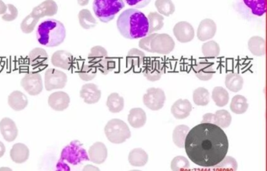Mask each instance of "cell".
I'll list each match as a JSON object with an SVG mask.
<instances>
[{
	"instance_id": "cell-32",
	"label": "cell",
	"mask_w": 267,
	"mask_h": 171,
	"mask_svg": "<svg viewBox=\"0 0 267 171\" xmlns=\"http://www.w3.org/2000/svg\"><path fill=\"white\" fill-rule=\"evenodd\" d=\"M106 107L112 113H119L124 108V98L118 93H112L106 100Z\"/></svg>"
},
{
	"instance_id": "cell-20",
	"label": "cell",
	"mask_w": 267,
	"mask_h": 171,
	"mask_svg": "<svg viewBox=\"0 0 267 171\" xmlns=\"http://www.w3.org/2000/svg\"><path fill=\"white\" fill-rule=\"evenodd\" d=\"M88 155L91 162L95 164H102L108 158V149L106 145L102 142H96L89 148Z\"/></svg>"
},
{
	"instance_id": "cell-31",
	"label": "cell",
	"mask_w": 267,
	"mask_h": 171,
	"mask_svg": "<svg viewBox=\"0 0 267 171\" xmlns=\"http://www.w3.org/2000/svg\"><path fill=\"white\" fill-rule=\"evenodd\" d=\"M225 85L229 91L237 93L241 91L244 85V79L240 74L230 72L226 76Z\"/></svg>"
},
{
	"instance_id": "cell-51",
	"label": "cell",
	"mask_w": 267,
	"mask_h": 171,
	"mask_svg": "<svg viewBox=\"0 0 267 171\" xmlns=\"http://www.w3.org/2000/svg\"><path fill=\"white\" fill-rule=\"evenodd\" d=\"M6 152V147L4 144L2 142H0V158H2L4 156V154Z\"/></svg>"
},
{
	"instance_id": "cell-6",
	"label": "cell",
	"mask_w": 267,
	"mask_h": 171,
	"mask_svg": "<svg viewBox=\"0 0 267 171\" xmlns=\"http://www.w3.org/2000/svg\"><path fill=\"white\" fill-rule=\"evenodd\" d=\"M266 0H238L237 11L245 19L255 21L265 15Z\"/></svg>"
},
{
	"instance_id": "cell-35",
	"label": "cell",
	"mask_w": 267,
	"mask_h": 171,
	"mask_svg": "<svg viewBox=\"0 0 267 171\" xmlns=\"http://www.w3.org/2000/svg\"><path fill=\"white\" fill-rule=\"evenodd\" d=\"M248 104L246 98L242 95H236L232 98L231 110L237 115L245 113L248 110Z\"/></svg>"
},
{
	"instance_id": "cell-27",
	"label": "cell",
	"mask_w": 267,
	"mask_h": 171,
	"mask_svg": "<svg viewBox=\"0 0 267 171\" xmlns=\"http://www.w3.org/2000/svg\"><path fill=\"white\" fill-rule=\"evenodd\" d=\"M128 122L133 128H141L147 122V115L140 108H132L128 115Z\"/></svg>"
},
{
	"instance_id": "cell-41",
	"label": "cell",
	"mask_w": 267,
	"mask_h": 171,
	"mask_svg": "<svg viewBox=\"0 0 267 171\" xmlns=\"http://www.w3.org/2000/svg\"><path fill=\"white\" fill-rule=\"evenodd\" d=\"M155 7L159 14L163 16H170L176 11V7L172 0H156Z\"/></svg>"
},
{
	"instance_id": "cell-34",
	"label": "cell",
	"mask_w": 267,
	"mask_h": 171,
	"mask_svg": "<svg viewBox=\"0 0 267 171\" xmlns=\"http://www.w3.org/2000/svg\"><path fill=\"white\" fill-rule=\"evenodd\" d=\"M79 21L80 26L84 29H90L97 25V21L87 9L81 10L79 11Z\"/></svg>"
},
{
	"instance_id": "cell-40",
	"label": "cell",
	"mask_w": 267,
	"mask_h": 171,
	"mask_svg": "<svg viewBox=\"0 0 267 171\" xmlns=\"http://www.w3.org/2000/svg\"><path fill=\"white\" fill-rule=\"evenodd\" d=\"M203 55L205 58H215L220 55V45L213 40L207 41L201 47Z\"/></svg>"
},
{
	"instance_id": "cell-42",
	"label": "cell",
	"mask_w": 267,
	"mask_h": 171,
	"mask_svg": "<svg viewBox=\"0 0 267 171\" xmlns=\"http://www.w3.org/2000/svg\"><path fill=\"white\" fill-rule=\"evenodd\" d=\"M97 75V69L96 67L90 64H83L79 71V76L82 80L89 82L93 80Z\"/></svg>"
},
{
	"instance_id": "cell-36",
	"label": "cell",
	"mask_w": 267,
	"mask_h": 171,
	"mask_svg": "<svg viewBox=\"0 0 267 171\" xmlns=\"http://www.w3.org/2000/svg\"><path fill=\"white\" fill-rule=\"evenodd\" d=\"M147 19L149 22V35L157 32L164 26V17L159 13L150 12Z\"/></svg>"
},
{
	"instance_id": "cell-43",
	"label": "cell",
	"mask_w": 267,
	"mask_h": 171,
	"mask_svg": "<svg viewBox=\"0 0 267 171\" xmlns=\"http://www.w3.org/2000/svg\"><path fill=\"white\" fill-rule=\"evenodd\" d=\"M95 67L97 71H100V73L106 75L116 69V61L108 56L100 61Z\"/></svg>"
},
{
	"instance_id": "cell-25",
	"label": "cell",
	"mask_w": 267,
	"mask_h": 171,
	"mask_svg": "<svg viewBox=\"0 0 267 171\" xmlns=\"http://www.w3.org/2000/svg\"><path fill=\"white\" fill-rule=\"evenodd\" d=\"M8 105L13 110L20 112V111L24 110L28 106V98L21 91H13L8 97Z\"/></svg>"
},
{
	"instance_id": "cell-21",
	"label": "cell",
	"mask_w": 267,
	"mask_h": 171,
	"mask_svg": "<svg viewBox=\"0 0 267 171\" xmlns=\"http://www.w3.org/2000/svg\"><path fill=\"white\" fill-rule=\"evenodd\" d=\"M29 63L32 68H43L49 62V55L45 50L40 48H34L28 54Z\"/></svg>"
},
{
	"instance_id": "cell-18",
	"label": "cell",
	"mask_w": 267,
	"mask_h": 171,
	"mask_svg": "<svg viewBox=\"0 0 267 171\" xmlns=\"http://www.w3.org/2000/svg\"><path fill=\"white\" fill-rule=\"evenodd\" d=\"M73 55L63 50L56 51L51 57V63L57 68L62 69L70 70L73 64Z\"/></svg>"
},
{
	"instance_id": "cell-10",
	"label": "cell",
	"mask_w": 267,
	"mask_h": 171,
	"mask_svg": "<svg viewBox=\"0 0 267 171\" xmlns=\"http://www.w3.org/2000/svg\"><path fill=\"white\" fill-rule=\"evenodd\" d=\"M143 104L152 111H158L164 106L166 97L161 88H149L143 95Z\"/></svg>"
},
{
	"instance_id": "cell-5",
	"label": "cell",
	"mask_w": 267,
	"mask_h": 171,
	"mask_svg": "<svg viewBox=\"0 0 267 171\" xmlns=\"http://www.w3.org/2000/svg\"><path fill=\"white\" fill-rule=\"evenodd\" d=\"M104 133L109 142L116 145L123 144L131 137V131L124 121L111 119L104 128Z\"/></svg>"
},
{
	"instance_id": "cell-50",
	"label": "cell",
	"mask_w": 267,
	"mask_h": 171,
	"mask_svg": "<svg viewBox=\"0 0 267 171\" xmlns=\"http://www.w3.org/2000/svg\"><path fill=\"white\" fill-rule=\"evenodd\" d=\"M7 11V6L3 0H0V15L5 14Z\"/></svg>"
},
{
	"instance_id": "cell-16",
	"label": "cell",
	"mask_w": 267,
	"mask_h": 171,
	"mask_svg": "<svg viewBox=\"0 0 267 171\" xmlns=\"http://www.w3.org/2000/svg\"><path fill=\"white\" fill-rule=\"evenodd\" d=\"M79 95L85 103L93 105L100 101L101 98V91L96 84L86 83L82 86Z\"/></svg>"
},
{
	"instance_id": "cell-30",
	"label": "cell",
	"mask_w": 267,
	"mask_h": 171,
	"mask_svg": "<svg viewBox=\"0 0 267 171\" xmlns=\"http://www.w3.org/2000/svg\"><path fill=\"white\" fill-rule=\"evenodd\" d=\"M148 155L143 149H135L129 152V162L133 166H145L148 162Z\"/></svg>"
},
{
	"instance_id": "cell-9",
	"label": "cell",
	"mask_w": 267,
	"mask_h": 171,
	"mask_svg": "<svg viewBox=\"0 0 267 171\" xmlns=\"http://www.w3.org/2000/svg\"><path fill=\"white\" fill-rule=\"evenodd\" d=\"M68 82V75L61 70L48 68L45 72V89L47 91L63 89Z\"/></svg>"
},
{
	"instance_id": "cell-24",
	"label": "cell",
	"mask_w": 267,
	"mask_h": 171,
	"mask_svg": "<svg viewBox=\"0 0 267 171\" xmlns=\"http://www.w3.org/2000/svg\"><path fill=\"white\" fill-rule=\"evenodd\" d=\"M191 111L192 105L187 99L178 100L171 108V113L177 119H184L188 117Z\"/></svg>"
},
{
	"instance_id": "cell-46",
	"label": "cell",
	"mask_w": 267,
	"mask_h": 171,
	"mask_svg": "<svg viewBox=\"0 0 267 171\" xmlns=\"http://www.w3.org/2000/svg\"><path fill=\"white\" fill-rule=\"evenodd\" d=\"M190 168V162L188 159L184 156H177L172 160L171 169L172 170H187Z\"/></svg>"
},
{
	"instance_id": "cell-23",
	"label": "cell",
	"mask_w": 267,
	"mask_h": 171,
	"mask_svg": "<svg viewBox=\"0 0 267 171\" xmlns=\"http://www.w3.org/2000/svg\"><path fill=\"white\" fill-rule=\"evenodd\" d=\"M194 72L196 77L201 81H208L212 79L215 74V69L209 61H200L194 66Z\"/></svg>"
},
{
	"instance_id": "cell-28",
	"label": "cell",
	"mask_w": 267,
	"mask_h": 171,
	"mask_svg": "<svg viewBox=\"0 0 267 171\" xmlns=\"http://www.w3.org/2000/svg\"><path fill=\"white\" fill-rule=\"evenodd\" d=\"M250 52L255 57L263 56L265 53V42L262 37L255 35L250 38L248 42Z\"/></svg>"
},
{
	"instance_id": "cell-37",
	"label": "cell",
	"mask_w": 267,
	"mask_h": 171,
	"mask_svg": "<svg viewBox=\"0 0 267 171\" xmlns=\"http://www.w3.org/2000/svg\"><path fill=\"white\" fill-rule=\"evenodd\" d=\"M213 101L218 107H224L228 104L230 95L228 91L222 87H217L212 91Z\"/></svg>"
},
{
	"instance_id": "cell-12",
	"label": "cell",
	"mask_w": 267,
	"mask_h": 171,
	"mask_svg": "<svg viewBox=\"0 0 267 171\" xmlns=\"http://www.w3.org/2000/svg\"><path fill=\"white\" fill-rule=\"evenodd\" d=\"M232 122V116L227 110H218L215 114L207 113L203 115L201 122L215 124L222 129L229 127Z\"/></svg>"
},
{
	"instance_id": "cell-8",
	"label": "cell",
	"mask_w": 267,
	"mask_h": 171,
	"mask_svg": "<svg viewBox=\"0 0 267 171\" xmlns=\"http://www.w3.org/2000/svg\"><path fill=\"white\" fill-rule=\"evenodd\" d=\"M173 38L168 34L154 33L150 42V53L159 54H169L174 50Z\"/></svg>"
},
{
	"instance_id": "cell-39",
	"label": "cell",
	"mask_w": 267,
	"mask_h": 171,
	"mask_svg": "<svg viewBox=\"0 0 267 171\" xmlns=\"http://www.w3.org/2000/svg\"><path fill=\"white\" fill-rule=\"evenodd\" d=\"M194 104L198 106H206L210 102V95L208 90L204 88H198L193 93Z\"/></svg>"
},
{
	"instance_id": "cell-4",
	"label": "cell",
	"mask_w": 267,
	"mask_h": 171,
	"mask_svg": "<svg viewBox=\"0 0 267 171\" xmlns=\"http://www.w3.org/2000/svg\"><path fill=\"white\" fill-rule=\"evenodd\" d=\"M124 0H94L93 10L96 18L101 22L109 23L124 8Z\"/></svg>"
},
{
	"instance_id": "cell-49",
	"label": "cell",
	"mask_w": 267,
	"mask_h": 171,
	"mask_svg": "<svg viewBox=\"0 0 267 171\" xmlns=\"http://www.w3.org/2000/svg\"><path fill=\"white\" fill-rule=\"evenodd\" d=\"M153 35H154V33L150 34L147 36L140 38V42H139V47H140V49L150 53V42Z\"/></svg>"
},
{
	"instance_id": "cell-1",
	"label": "cell",
	"mask_w": 267,
	"mask_h": 171,
	"mask_svg": "<svg viewBox=\"0 0 267 171\" xmlns=\"http://www.w3.org/2000/svg\"><path fill=\"white\" fill-rule=\"evenodd\" d=\"M184 149L189 159L197 166L214 167L227 156L228 138L220 126L201 122L189 131Z\"/></svg>"
},
{
	"instance_id": "cell-47",
	"label": "cell",
	"mask_w": 267,
	"mask_h": 171,
	"mask_svg": "<svg viewBox=\"0 0 267 171\" xmlns=\"http://www.w3.org/2000/svg\"><path fill=\"white\" fill-rule=\"evenodd\" d=\"M7 11L5 14H3L2 19L5 21H14L16 20L18 16V10L17 7L13 4H7Z\"/></svg>"
},
{
	"instance_id": "cell-29",
	"label": "cell",
	"mask_w": 267,
	"mask_h": 171,
	"mask_svg": "<svg viewBox=\"0 0 267 171\" xmlns=\"http://www.w3.org/2000/svg\"><path fill=\"white\" fill-rule=\"evenodd\" d=\"M144 53L137 48H132L127 54V64L130 68L139 69L144 63Z\"/></svg>"
},
{
	"instance_id": "cell-19",
	"label": "cell",
	"mask_w": 267,
	"mask_h": 171,
	"mask_svg": "<svg viewBox=\"0 0 267 171\" xmlns=\"http://www.w3.org/2000/svg\"><path fill=\"white\" fill-rule=\"evenodd\" d=\"M0 133L4 137L6 142H14L18 135V126L11 118H4L0 121Z\"/></svg>"
},
{
	"instance_id": "cell-15",
	"label": "cell",
	"mask_w": 267,
	"mask_h": 171,
	"mask_svg": "<svg viewBox=\"0 0 267 171\" xmlns=\"http://www.w3.org/2000/svg\"><path fill=\"white\" fill-rule=\"evenodd\" d=\"M217 26L215 21L209 18L202 20L197 28V36L200 41L205 42L215 36Z\"/></svg>"
},
{
	"instance_id": "cell-2",
	"label": "cell",
	"mask_w": 267,
	"mask_h": 171,
	"mask_svg": "<svg viewBox=\"0 0 267 171\" xmlns=\"http://www.w3.org/2000/svg\"><path fill=\"white\" fill-rule=\"evenodd\" d=\"M116 24L121 35L128 39L141 38L149 35L147 17L135 8L123 11L119 15Z\"/></svg>"
},
{
	"instance_id": "cell-38",
	"label": "cell",
	"mask_w": 267,
	"mask_h": 171,
	"mask_svg": "<svg viewBox=\"0 0 267 171\" xmlns=\"http://www.w3.org/2000/svg\"><path fill=\"white\" fill-rule=\"evenodd\" d=\"M109 56L108 55V51L104 48L101 46H96L93 47L90 50V53L88 55V60H89V64L96 66L100 61L103 58H106Z\"/></svg>"
},
{
	"instance_id": "cell-45",
	"label": "cell",
	"mask_w": 267,
	"mask_h": 171,
	"mask_svg": "<svg viewBox=\"0 0 267 171\" xmlns=\"http://www.w3.org/2000/svg\"><path fill=\"white\" fill-rule=\"evenodd\" d=\"M217 170H237L238 169V162L234 158L226 156L220 163L216 165Z\"/></svg>"
},
{
	"instance_id": "cell-14",
	"label": "cell",
	"mask_w": 267,
	"mask_h": 171,
	"mask_svg": "<svg viewBox=\"0 0 267 171\" xmlns=\"http://www.w3.org/2000/svg\"><path fill=\"white\" fill-rule=\"evenodd\" d=\"M70 97L64 91L52 93L48 98V105L57 112H63L66 110L70 105Z\"/></svg>"
},
{
	"instance_id": "cell-44",
	"label": "cell",
	"mask_w": 267,
	"mask_h": 171,
	"mask_svg": "<svg viewBox=\"0 0 267 171\" xmlns=\"http://www.w3.org/2000/svg\"><path fill=\"white\" fill-rule=\"evenodd\" d=\"M39 18H35L30 14L25 19L23 20L21 24V29L25 34H30L33 32L37 24L39 23Z\"/></svg>"
},
{
	"instance_id": "cell-13",
	"label": "cell",
	"mask_w": 267,
	"mask_h": 171,
	"mask_svg": "<svg viewBox=\"0 0 267 171\" xmlns=\"http://www.w3.org/2000/svg\"><path fill=\"white\" fill-rule=\"evenodd\" d=\"M173 34L179 42L182 44L190 42L194 39V28L187 21H180L173 28Z\"/></svg>"
},
{
	"instance_id": "cell-7",
	"label": "cell",
	"mask_w": 267,
	"mask_h": 171,
	"mask_svg": "<svg viewBox=\"0 0 267 171\" xmlns=\"http://www.w3.org/2000/svg\"><path fill=\"white\" fill-rule=\"evenodd\" d=\"M89 160V155L82 144L79 141H73L62 150L59 162H67L75 166Z\"/></svg>"
},
{
	"instance_id": "cell-17",
	"label": "cell",
	"mask_w": 267,
	"mask_h": 171,
	"mask_svg": "<svg viewBox=\"0 0 267 171\" xmlns=\"http://www.w3.org/2000/svg\"><path fill=\"white\" fill-rule=\"evenodd\" d=\"M58 6L55 0H45L42 4L37 6L32 10L31 14L35 18H40L44 17H52L58 13Z\"/></svg>"
},
{
	"instance_id": "cell-52",
	"label": "cell",
	"mask_w": 267,
	"mask_h": 171,
	"mask_svg": "<svg viewBox=\"0 0 267 171\" xmlns=\"http://www.w3.org/2000/svg\"><path fill=\"white\" fill-rule=\"evenodd\" d=\"M89 0H78V4H79V5L82 6V7L87 5V4H89Z\"/></svg>"
},
{
	"instance_id": "cell-22",
	"label": "cell",
	"mask_w": 267,
	"mask_h": 171,
	"mask_svg": "<svg viewBox=\"0 0 267 171\" xmlns=\"http://www.w3.org/2000/svg\"><path fill=\"white\" fill-rule=\"evenodd\" d=\"M165 73V67L159 61H151L147 64L143 71V75L150 82H156L161 79Z\"/></svg>"
},
{
	"instance_id": "cell-33",
	"label": "cell",
	"mask_w": 267,
	"mask_h": 171,
	"mask_svg": "<svg viewBox=\"0 0 267 171\" xmlns=\"http://www.w3.org/2000/svg\"><path fill=\"white\" fill-rule=\"evenodd\" d=\"M190 128L186 125H180L175 128L173 133V141L175 145L180 149H184L186 138Z\"/></svg>"
},
{
	"instance_id": "cell-26",
	"label": "cell",
	"mask_w": 267,
	"mask_h": 171,
	"mask_svg": "<svg viewBox=\"0 0 267 171\" xmlns=\"http://www.w3.org/2000/svg\"><path fill=\"white\" fill-rule=\"evenodd\" d=\"M10 155L13 162L21 164L26 162L29 158V149L25 144L17 143L13 145Z\"/></svg>"
},
{
	"instance_id": "cell-3",
	"label": "cell",
	"mask_w": 267,
	"mask_h": 171,
	"mask_svg": "<svg viewBox=\"0 0 267 171\" xmlns=\"http://www.w3.org/2000/svg\"><path fill=\"white\" fill-rule=\"evenodd\" d=\"M36 37L41 45L46 48H56L65 41L66 28L63 23L58 20H45L38 26Z\"/></svg>"
},
{
	"instance_id": "cell-48",
	"label": "cell",
	"mask_w": 267,
	"mask_h": 171,
	"mask_svg": "<svg viewBox=\"0 0 267 171\" xmlns=\"http://www.w3.org/2000/svg\"><path fill=\"white\" fill-rule=\"evenodd\" d=\"M151 0H125V2L135 9H142L147 7Z\"/></svg>"
},
{
	"instance_id": "cell-11",
	"label": "cell",
	"mask_w": 267,
	"mask_h": 171,
	"mask_svg": "<svg viewBox=\"0 0 267 171\" xmlns=\"http://www.w3.org/2000/svg\"><path fill=\"white\" fill-rule=\"evenodd\" d=\"M21 85L28 95L37 96L40 95L43 90V82L39 72H29L23 77Z\"/></svg>"
}]
</instances>
